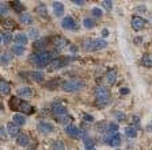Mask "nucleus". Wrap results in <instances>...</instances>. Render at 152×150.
I'll return each instance as SVG.
<instances>
[{
    "label": "nucleus",
    "mask_w": 152,
    "mask_h": 150,
    "mask_svg": "<svg viewBox=\"0 0 152 150\" xmlns=\"http://www.w3.org/2000/svg\"><path fill=\"white\" fill-rule=\"evenodd\" d=\"M37 12L39 14V15H41V16H45V18H48V11H46V7H45V6H42V4H41V6H38V7H37Z\"/></svg>",
    "instance_id": "nucleus-33"
},
{
    "label": "nucleus",
    "mask_w": 152,
    "mask_h": 150,
    "mask_svg": "<svg viewBox=\"0 0 152 150\" xmlns=\"http://www.w3.org/2000/svg\"><path fill=\"white\" fill-rule=\"evenodd\" d=\"M71 51H77V47H76V46H71Z\"/></svg>",
    "instance_id": "nucleus-52"
},
{
    "label": "nucleus",
    "mask_w": 152,
    "mask_h": 150,
    "mask_svg": "<svg viewBox=\"0 0 152 150\" xmlns=\"http://www.w3.org/2000/svg\"><path fill=\"white\" fill-rule=\"evenodd\" d=\"M86 150H96V149H95V147H87Z\"/></svg>",
    "instance_id": "nucleus-53"
},
{
    "label": "nucleus",
    "mask_w": 152,
    "mask_h": 150,
    "mask_svg": "<svg viewBox=\"0 0 152 150\" xmlns=\"http://www.w3.org/2000/svg\"><path fill=\"white\" fill-rule=\"evenodd\" d=\"M72 3L75 4V6H84V1H83V0H73Z\"/></svg>",
    "instance_id": "nucleus-44"
},
{
    "label": "nucleus",
    "mask_w": 152,
    "mask_h": 150,
    "mask_svg": "<svg viewBox=\"0 0 152 150\" xmlns=\"http://www.w3.org/2000/svg\"><path fill=\"white\" fill-rule=\"evenodd\" d=\"M19 104H20V99L18 96H14L10 99V108L11 109H18Z\"/></svg>",
    "instance_id": "nucleus-24"
},
{
    "label": "nucleus",
    "mask_w": 152,
    "mask_h": 150,
    "mask_svg": "<svg viewBox=\"0 0 152 150\" xmlns=\"http://www.w3.org/2000/svg\"><path fill=\"white\" fill-rule=\"evenodd\" d=\"M57 120L61 123V125H65V126H68L69 125V122H71V116L69 115H64V116H58L57 118Z\"/></svg>",
    "instance_id": "nucleus-30"
},
{
    "label": "nucleus",
    "mask_w": 152,
    "mask_h": 150,
    "mask_svg": "<svg viewBox=\"0 0 152 150\" xmlns=\"http://www.w3.org/2000/svg\"><path fill=\"white\" fill-rule=\"evenodd\" d=\"M52 111H53V112L56 114L57 116H64V115H66V107L64 106V104H60V103L53 104V107H52Z\"/></svg>",
    "instance_id": "nucleus-10"
},
{
    "label": "nucleus",
    "mask_w": 152,
    "mask_h": 150,
    "mask_svg": "<svg viewBox=\"0 0 152 150\" xmlns=\"http://www.w3.org/2000/svg\"><path fill=\"white\" fill-rule=\"evenodd\" d=\"M141 64L144 66H147V68H151L152 66V59H151V57L148 56V54H145V56L141 58Z\"/></svg>",
    "instance_id": "nucleus-29"
},
{
    "label": "nucleus",
    "mask_w": 152,
    "mask_h": 150,
    "mask_svg": "<svg viewBox=\"0 0 152 150\" xmlns=\"http://www.w3.org/2000/svg\"><path fill=\"white\" fill-rule=\"evenodd\" d=\"M106 143H109L110 146H114L117 147L121 145V135L118 134H113V135H109V137H106Z\"/></svg>",
    "instance_id": "nucleus-8"
},
{
    "label": "nucleus",
    "mask_w": 152,
    "mask_h": 150,
    "mask_svg": "<svg viewBox=\"0 0 152 150\" xmlns=\"http://www.w3.org/2000/svg\"><path fill=\"white\" fill-rule=\"evenodd\" d=\"M120 92L122 95H128L129 93V89H128V88H122V89H120Z\"/></svg>",
    "instance_id": "nucleus-48"
},
{
    "label": "nucleus",
    "mask_w": 152,
    "mask_h": 150,
    "mask_svg": "<svg viewBox=\"0 0 152 150\" xmlns=\"http://www.w3.org/2000/svg\"><path fill=\"white\" fill-rule=\"evenodd\" d=\"M11 59H12V56L10 53H1L0 54V64L1 65H8L10 62H11Z\"/></svg>",
    "instance_id": "nucleus-22"
},
{
    "label": "nucleus",
    "mask_w": 152,
    "mask_h": 150,
    "mask_svg": "<svg viewBox=\"0 0 152 150\" xmlns=\"http://www.w3.org/2000/svg\"><path fill=\"white\" fill-rule=\"evenodd\" d=\"M102 37H103V39L106 37H109V30L107 28H103V30H102Z\"/></svg>",
    "instance_id": "nucleus-45"
},
{
    "label": "nucleus",
    "mask_w": 152,
    "mask_h": 150,
    "mask_svg": "<svg viewBox=\"0 0 152 150\" xmlns=\"http://www.w3.org/2000/svg\"><path fill=\"white\" fill-rule=\"evenodd\" d=\"M91 12H92V15H94L95 18H101V16L103 15L102 9H101V8H98V7H94V8L91 9Z\"/></svg>",
    "instance_id": "nucleus-37"
},
{
    "label": "nucleus",
    "mask_w": 152,
    "mask_h": 150,
    "mask_svg": "<svg viewBox=\"0 0 152 150\" xmlns=\"http://www.w3.org/2000/svg\"><path fill=\"white\" fill-rule=\"evenodd\" d=\"M1 38H3V43H6V45L11 43V41H12V39H14L12 34H11V33H10V31L4 33V34L1 35Z\"/></svg>",
    "instance_id": "nucleus-28"
},
{
    "label": "nucleus",
    "mask_w": 152,
    "mask_h": 150,
    "mask_svg": "<svg viewBox=\"0 0 152 150\" xmlns=\"http://www.w3.org/2000/svg\"><path fill=\"white\" fill-rule=\"evenodd\" d=\"M84 120H88V122H94V116L92 115H88V114H84Z\"/></svg>",
    "instance_id": "nucleus-43"
},
{
    "label": "nucleus",
    "mask_w": 152,
    "mask_h": 150,
    "mask_svg": "<svg viewBox=\"0 0 152 150\" xmlns=\"http://www.w3.org/2000/svg\"><path fill=\"white\" fill-rule=\"evenodd\" d=\"M30 62L34 64V65H37V66H39V68L46 66L48 64L52 62V54H50V51L41 50V51H38V53L33 54V56L30 57Z\"/></svg>",
    "instance_id": "nucleus-1"
},
{
    "label": "nucleus",
    "mask_w": 152,
    "mask_h": 150,
    "mask_svg": "<svg viewBox=\"0 0 152 150\" xmlns=\"http://www.w3.org/2000/svg\"><path fill=\"white\" fill-rule=\"evenodd\" d=\"M61 27L65 28V30L73 31V30H77V23H76V20L72 16H66V18H64L61 20Z\"/></svg>",
    "instance_id": "nucleus-6"
},
{
    "label": "nucleus",
    "mask_w": 152,
    "mask_h": 150,
    "mask_svg": "<svg viewBox=\"0 0 152 150\" xmlns=\"http://www.w3.org/2000/svg\"><path fill=\"white\" fill-rule=\"evenodd\" d=\"M0 138H1V139H4V138H6V134H4V128L1 127V126H0Z\"/></svg>",
    "instance_id": "nucleus-47"
},
{
    "label": "nucleus",
    "mask_w": 152,
    "mask_h": 150,
    "mask_svg": "<svg viewBox=\"0 0 152 150\" xmlns=\"http://www.w3.org/2000/svg\"><path fill=\"white\" fill-rule=\"evenodd\" d=\"M10 84L6 81V80H0V93H4V95H8L10 93Z\"/></svg>",
    "instance_id": "nucleus-23"
},
{
    "label": "nucleus",
    "mask_w": 152,
    "mask_h": 150,
    "mask_svg": "<svg viewBox=\"0 0 152 150\" xmlns=\"http://www.w3.org/2000/svg\"><path fill=\"white\" fill-rule=\"evenodd\" d=\"M16 138H18V139H16V142H18L19 146H27L28 142H30V138H28V135L25 134V133L19 134Z\"/></svg>",
    "instance_id": "nucleus-16"
},
{
    "label": "nucleus",
    "mask_w": 152,
    "mask_h": 150,
    "mask_svg": "<svg viewBox=\"0 0 152 150\" xmlns=\"http://www.w3.org/2000/svg\"><path fill=\"white\" fill-rule=\"evenodd\" d=\"M86 87V81L80 78H72V80H66L63 83V91L65 92H79Z\"/></svg>",
    "instance_id": "nucleus-2"
},
{
    "label": "nucleus",
    "mask_w": 152,
    "mask_h": 150,
    "mask_svg": "<svg viewBox=\"0 0 152 150\" xmlns=\"http://www.w3.org/2000/svg\"><path fill=\"white\" fill-rule=\"evenodd\" d=\"M19 20L23 23V25H31L33 23V16L27 12H22L19 16Z\"/></svg>",
    "instance_id": "nucleus-21"
},
{
    "label": "nucleus",
    "mask_w": 152,
    "mask_h": 150,
    "mask_svg": "<svg viewBox=\"0 0 152 150\" xmlns=\"http://www.w3.org/2000/svg\"><path fill=\"white\" fill-rule=\"evenodd\" d=\"M8 6H7L6 3H0V15H4L6 16L7 14H8Z\"/></svg>",
    "instance_id": "nucleus-34"
},
{
    "label": "nucleus",
    "mask_w": 152,
    "mask_h": 150,
    "mask_svg": "<svg viewBox=\"0 0 152 150\" xmlns=\"http://www.w3.org/2000/svg\"><path fill=\"white\" fill-rule=\"evenodd\" d=\"M136 9H137V11H141V12H145V11H147L145 6H139V7H136Z\"/></svg>",
    "instance_id": "nucleus-46"
},
{
    "label": "nucleus",
    "mask_w": 152,
    "mask_h": 150,
    "mask_svg": "<svg viewBox=\"0 0 152 150\" xmlns=\"http://www.w3.org/2000/svg\"><path fill=\"white\" fill-rule=\"evenodd\" d=\"M79 130H80V128H77L76 126H72V125L65 126V133L69 135V137H73V138L79 137Z\"/></svg>",
    "instance_id": "nucleus-13"
},
{
    "label": "nucleus",
    "mask_w": 152,
    "mask_h": 150,
    "mask_svg": "<svg viewBox=\"0 0 152 150\" xmlns=\"http://www.w3.org/2000/svg\"><path fill=\"white\" fill-rule=\"evenodd\" d=\"M12 7H15V11H18V12H20L23 9V6H22V3H19V1H14L12 4H11Z\"/></svg>",
    "instance_id": "nucleus-41"
},
{
    "label": "nucleus",
    "mask_w": 152,
    "mask_h": 150,
    "mask_svg": "<svg viewBox=\"0 0 152 150\" xmlns=\"http://www.w3.org/2000/svg\"><path fill=\"white\" fill-rule=\"evenodd\" d=\"M107 42L103 38H98V39H87L83 43V47L86 50H90V51H95V50H102L107 47Z\"/></svg>",
    "instance_id": "nucleus-3"
},
{
    "label": "nucleus",
    "mask_w": 152,
    "mask_h": 150,
    "mask_svg": "<svg viewBox=\"0 0 152 150\" xmlns=\"http://www.w3.org/2000/svg\"><path fill=\"white\" fill-rule=\"evenodd\" d=\"M141 42H142V38H141V37H137V38H134V43H137V45H139V43H141Z\"/></svg>",
    "instance_id": "nucleus-49"
},
{
    "label": "nucleus",
    "mask_w": 152,
    "mask_h": 150,
    "mask_svg": "<svg viewBox=\"0 0 152 150\" xmlns=\"http://www.w3.org/2000/svg\"><path fill=\"white\" fill-rule=\"evenodd\" d=\"M64 65H66V61L64 58H54V59H52V69H60V68H63Z\"/></svg>",
    "instance_id": "nucleus-19"
},
{
    "label": "nucleus",
    "mask_w": 152,
    "mask_h": 150,
    "mask_svg": "<svg viewBox=\"0 0 152 150\" xmlns=\"http://www.w3.org/2000/svg\"><path fill=\"white\" fill-rule=\"evenodd\" d=\"M19 109H20L23 114H26V115H30V114H33L35 111L34 107L30 106V104L26 103V101H20V104H19Z\"/></svg>",
    "instance_id": "nucleus-12"
},
{
    "label": "nucleus",
    "mask_w": 152,
    "mask_h": 150,
    "mask_svg": "<svg viewBox=\"0 0 152 150\" xmlns=\"http://www.w3.org/2000/svg\"><path fill=\"white\" fill-rule=\"evenodd\" d=\"M0 108H3V103H1V100H0Z\"/></svg>",
    "instance_id": "nucleus-54"
},
{
    "label": "nucleus",
    "mask_w": 152,
    "mask_h": 150,
    "mask_svg": "<svg viewBox=\"0 0 152 150\" xmlns=\"http://www.w3.org/2000/svg\"><path fill=\"white\" fill-rule=\"evenodd\" d=\"M12 120L16 126H23L26 123V118L23 114H15V115L12 116Z\"/></svg>",
    "instance_id": "nucleus-20"
},
{
    "label": "nucleus",
    "mask_w": 152,
    "mask_h": 150,
    "mask_svg": "<svg viewBox=\"0 0 152 150\" xmlns=\"http://www.w3.org/2000/svg\"><path fill=\"white\" fill-rule=\"evenodd\" d=\"M53 12L56 16L64 15V4L61 3V1H54L53 3Z\"/></svg>",
    "instance_id": "nucleus-14"
},
{
    "label": "nucleus",
    "mask_w": 152,
    "mask_h": 150,
    "mask_svg": "<svg viewBox=\"0 0 152 150\" xmlns=\"http://www.w3.org/2000/svg\"><path fill=\"white\" fill-rule=\"evenodd\" d=\"M1 42H3V38H1V35H0V43H1Z\"/></svg>",
    "instance_id": "nucleus-55"
},
{
    "label": "nucleus",
    "mask_w": 152,
    "mask_h": 150,
    "mask_svg": "<svg viewBox=\"0 0 152 150\" xmlns=\"http://www.w3.org/2000/svg\"><path fill=\"white\" fill-rule=\"evenodd\" d=\"M133 122H134V123H139V116H137V115L133 116Z\"/></svg>",
    "instance_id": "nucleus-51"
},
{
    "label": "nucleus",
    "mask_w": 152,
    "mask_h": 150,
    "mask_svg": "<svg viewBox=\"0 0 152 150\" xmlns=\"http://www.w3.org/2000/svg\"><path fill=\"white\" fill-rule=\"evenodd\" d=\"M106 81L110 85H113L114 83L117 81V70H115V69H110V70L106 73Z\"/></svg>",
    "instance_id": "nucleus-15"
},
{
    "label": "nucleus",
    "mask_w": 152,
    "mask_h": 150,
    "mask_svg": "<svg viewBox=\"0 0 152 150\" xmlns=\"http://www.w3.org/2000/svg\"><path fill=\"white\" fill-rule=\"evenodd\" d=\"M37 130L41 133V134L48 135V134H52V133L54 131V126L49 122H44V120H41V122L37 123Z\"/></svg>",
    "instance_id": "nucleus-5"
},
{
    "label": "nucleus",
    "mask_w": 152,
    "mask_h": 150,
    "mask_svg": "<svg viewBox=\"0 0 152 150\" xmlns=\"http://www.w3.org/2000/svg\"><path fill=\"white\" fill-rule=\"evenodd\" d=\"M52 149L53 150H65V146H64L63 142L57 141V142H54L53 143V147H52Z\"/></svg>",
    "instance_id": "nucleus-39"
},
{
    "label": "nucleus",
    "mask_w": 152,
    "mask_h": 150,
    "mask_svg": "<svg viewBox=\"0 0 152 150\" xmlns=\"http://www.w3.org/2000/svg\"><path fill=\"white\" fill-rule=\"evenodd\" d=\"M83 26H84L86 28H92L95 26V22L90 18H86V19H83Z\"/></svg>",
    "instance_id": "nucleus-31"
},
{
    "label": "nucleus",
    "mask_w": 152,
    "mask_h": 150,
    "mask_svg": "<svg viewBox=\"0 0 152 150\" xmlns=\"http://www.w3.org/2000/svg\"><path fill=\"white\" fill-rule=\"evenodd\" d=\"M95 96H96V103L101 106V108H103L110 100V93H109L107 88L104 87H98L95 91Z\"/></svg>",
    "instance_id": "nucleus-4"
},
{
    "label": "nucleus",
    "mask_w": 152,
    "mask_h": 150,
    "mask_svg": "<svg viewBox=\"0 0 152 150\" xmlns=\"http://www.w3.org/2000/svg\"><path fill=\"white\" fill-rule=\"evenodd\" d=\"M147 25V20L144 18H141V16H133L132 19V27L136 30V31H140V30H142V28L145 27Z\"/></svg>",
    "instance_id": "nucleus-7"
},
{
    "label": "nucleus",
    "mask_w": 152,
    "mask_h": 150,
    "mask_svg": "<svg viewBox=\"0 0 152 150\" xmlns=\"http://www.w3.org/2000/svg\"><path fill=\"white\" fill-rule=\"evenodd\" d=\"M12 51L16 54V56H23L26 51V47L22 46V45H15V46L12 47Z\"/></svg>",
    "instance_id": "nucleus-27"
},
{
    "label": "nucleus",
    "mask_w": 152,
    "mask_h": 150,
    "mask_svg": "<svg viewBox=\"0 0 152 150\" xmlns=\"http://www.w3.org/2000/svg\"><path fill=\"white\" fill-rule=\"evenodd\" d=\"M125 134H126V137H129V138H136L137 137V128H134V127H126L125 128Z\"/></svg>",
    "instance_id": "nucleus-26"
},
{
    "label": "nucleus",
    "mask_w": 152,
    "mask_h": 150,
    "mask_svg": "<svg viewBox=\"0 0 152 150\" xmlns=\"http://www.w3.org/2000/svg\"><path fill=\"white\" fill-rule=\"evenodd\" d=\"M106 131H107L109 135L117 134V131H118V125H115V123H109V125L106 126Z\"/></svg>",
    "instance_id": "nucleus-25"
},
{
    "label": "nucleus",
    "mask_w": 152,
    "mask_h": 150,
    "mask_svg": "<svg viewBox=\"0 0 152 150\" xmlns=\"http://www.w3.org/2000/svg\"><path fill=\"white\" fill-rule=\"evenodd\" d=\"M15 42H16V45H22V46H25L26 43H27V35L26 34H23V33H18V34L15 35Z\"/></svg>",
    "instance_id": "nucleus-17"
},
{
    "label": "nucleus",
    "mask_w": 152,
    "mask_h": 150,
    "mask_svg": "<svg viewBox=\"0 0 152 150\" xmlns=\"http://www.w3.org/2000/svg\"><path fill=\"white\" fill-rule=\"evenodd\" d=\"M114 115L117 116V119H118V120H120V122H124V120H125V118H126V116H125V114H124V112H115V114H114Z\"/></svg>",
    "instance_id": "nucleus-42"
},
{
    "label": "nucleus",
    "mask_w": 152,
    "mask_h": 150,
    "mask_svg": "<svg viewBox=\"0 0 152 150\" xmlns=\"http://www.w3.org/2000/svg\"><path fill=\"white\" fill-rule=\"evenodd\" d=\"M4 25L8 26V27H15V23H14V22H6Z\"/></svg>",
    "instance_id": "nucleus-50"
},
{
    "label": "nucleus",
    "mask_w": 152,
    "mask_h": 150,
    "mask_svg": "<svg viewBox=\"0 0 152 150\" xmlns=\"http://www.w3.org/2000/svg\"><path fill=\"white\" fill-rule=\"evenodd\" d=\"M83 142H84L86 149H87V147H95V141L92 139V138H84Z\"/></svg>",
    "instance_id": "nucleus-32"
},
{
    "label": "nucleus",
    "mask_w": 152,
    "mask_h": 150,
    "mask_svg": "<svg viewBox=\"0 0 152 150\" xmlns=\"http://www.w3.org/2000/svg\"><path fill=\"white\" fill-rule=\"evenodd\" d=\"M30 78H31L33 81L41 83V81H44L45 75H44V72H39V70H35V72H31V73H30Z\"/></svg>",
    "instance_id": "nucleus-18"
},
{
    "label": "nucleus",
    "mask_w": 152,
    "mask_h": 150,
    "mask_svg": "<svg viewBox=\"0 0 152 150\" xmlns=\"http://www.w3.org/2000/svg\"><path fill=\"white\" fill-rule=\"evenodd\" d=\"M102 7H103L106 11H111V8H113V3H111V1H107V0H104V1H102Z\"/></svg>",
    "instance_id": "nucleus-40"
},
{
    "label": "nucleus",
    "mask_w": 152,
    "mask_h": 150,
    "mask_svg": "<svg viewBox=\"0 0 152 150\" xmlns=\"http://www.w3.org/2000/svg\"><path fill=\"white\" fill-rule=\"evenodd\" d=\"M65 42H66V41L64 39V38H57L56 42H54V45H56L57 49H61V47L65 46Z\"/></svg>",
    "instance_id": "nucleus-36"
},
{
    "label": "nucleus",
    "mask_w": 152,
    "mask_h": 150,
    "mask_svg": "<svg viewBox=\"0 0 152 150\" xmlns=\"http://www.w3.org/2000/svg\"><path fill=\"white\" fill-rule=\"evenodd\" d=\"M46 46V41H42V39H38L37 42L34 43V47L37 50H39V49H44V47Z\"/></svg>",
    "instance_id": "nucleus-38"
},
{
    "label": "nucleus",
    "mask_w": 152,
    "mask_h": 150,
    "mask_svg": "<svg viewBox=\"0 0 152 150\" xmlns=\"http://www.w3.org/2000/svg\"><path fill=\"white\" fill-rule=\"evenodd\" d=\"M16 95H18L19 99H20V97H26V99H28V97H33V89L31 88H28V87H22L16 91Z\"/></svg>",
    "instance_id": "nucleus-9"
},
{
    "label": "nucleus",
    "mask_w": 152,
    "mask_h": 150,
    "mask_svg": "<svg viewBox=\"0 0 152 150\" xmlns=\"http://www.w3.org/2000/svg\"><path fill=\"white\" fill-rule=\"evenodd\" d=\"M7 133L10 137H18L19 135V126H16L14 122L7 123Z\"/></svg>",
    "instance_id": "nucleus-11"
},
{
    "label": "nucleus",
    "mask_w": 152,
    "mask_h": 150,
    "mask_svg": "<svg viewBox=\"0 0 152 150\" xmlns=\"http://www.w3.org/2000/svg\"><path fill=\"white\" fill-rule=\"evenodd\" d=\"M28 37L31 38V39H37V38L39 37V30H37V28L30 30V31H28Z\"/></svg>",
    "instance_id": "nucleus-35"
}]
</instances>
